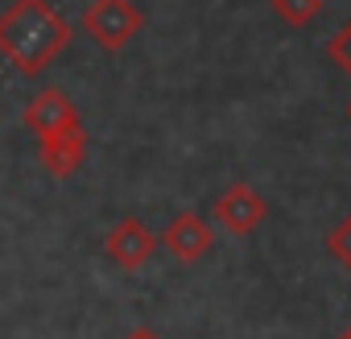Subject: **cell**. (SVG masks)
<instances>
[{
    "mask_svg": "<svg viewBox=\"0 0 351 339\" xmlns=\"http://www.w3.org/2000/svg\"><path fill=\"white\" fill-rule=\"evenodd\" d=\"M71 46V21L50 0H13L0 13V54L21 75L46 71Z\"/></svg>",
    "mask_w": 351,
    "mask_h": 339,
    "instance_id": "6da1fadb",
    "label": "cell"
},
{
    "mask_svg": "<svg viewBox=\"0 0 351 339\" xmlns=\"http://www.w3.org/2000/svg\"><path fill=\"white\" fill-rule=\"evenodd\" d=\"M145 17L132 0H91L83 13V30L104 46V50H124L141 34Z\"/></svg>",
    "mask_w": 351,
    "mask_h": 339,
    "instance_id": "7a4b0ae2",
    "label": "cell"
},
{
    "mask_svg": "<svg viewBox=\"0 0 351 339\" xmlns=\"http://www.w3.org/2000/svg\"><path fill=\"white\" fill-rule=\"evenodd\" d=\"M104 253H108V261L116 265V269H141V265H149V257L157 253V236L136 220V215H124L108 236H104Z\"/></svg>",
    "mask_w": 351,
    "mask_h": 339,
    "instance_id": "3957f363",
    "label": "cell"
},
{
    "mask_svg": "<svg viewBox=\"0 0 351 339\" xmlns=\"http://www.w3.org/2000/svg\"><path fill=\"white\" fill-rule=\"evenodd\" d=\"M25 128L34 137H50V132H66V128H83V116L75 108V100L58 87H46L38 91L29 104H25Z\"/></svg>",
    "mask_w": 351,
    "mask_h": 339,
    "instance_id": "277c9868",
    "label": "cell"
},
{
    "mask_svg": "<svg viewBox=\"0 0 351 339\" xmlns=\"http://www.w3.org/2000/svg\"><path fill=\"white\" fill-rule=\"evenodd\" d=\"M265 199L248 187V183H232L219 199H215V220H219V228L228 232V236H248V232H256L261 228V220H265Z\"/></svg>",
    "mask_w": 351,
    "mask_h": 339,
    "instance_id": "5b68a950",
    "label": "cell"
},
{
    "mask_svg": "<svg viewBox=\"0 0 351 339\" xmlns=\"http://www.w3.org/2000/svg\"><path fill=\"white\" fill-rule=\"evenodd\" d=\"M161 244H165V253L169 257H178V261H199V257H207L211 253V244H215V232H211V224L199 215V211H178L169 224H165V232H161Z\"/></svg>",
    "mask_w": 351,
    "mask_h": 339,
    "instance_id": "8992f818",
    "label": "cell"
},
{
    "mask_svg": "<svg viewBox=\"0 0 351 339\" xmlns=\"http://www.w3.org/2000/svg\"><path fill=\"white\" fill-rule=\"evenodd\" d=\"M38 141H42V165L54 178H71L83 165V157H87V132L83 128L50 132V137H38Z\"/></svg>",
    "mask_w": 351,
    "mask_h": 339,
    "instance_id": "52a82bcc",
    "label": "cell"
},
{
    "mask_svg": "<svg viewBox=\"0 0 351 339\" xmlns=\"http://www.w3.org/2000/svg\"><path fill=\"white\" fill-rule=\"evenodd\" d=\"M318 9H322V0H273V13L285 21V25H310L314 17H318Z\"/></svg>",
    "mask_w": 351,
    "mask_h": 339,
    "instance_id": "ba28073f",
    "label": "cell"
},
{
    "mask_svg": "<svg viewBox=\"0 0 351 339\" xmlns=\"http://www.w3.org/2000/svg\"><path fill=\"white\" fill-rule=\"evenodd\" d=\"M326 253H330L347 273H351V215H343V220L326 232Z\"/></svg>",
    "mask_w": 351,
    "mask_h": 339,
    "instance_id": "9c48e42d",
    "label": "cell"
},
{
    "mask_svg": "<svg viewBox=\"0 0 351 339\" xmlns=\"http://www.w3.org/2000/svg\"><path fill=\"white\" fill-rule=\"evenodd\" d=\"M326 54H330V58H335L347 75H351V21H347V25H343L330 42H326Z\"/></svg>",
    "mask_w": 351,
    "mask_h": 339,
    "instance_id": "30bf717a",
    "label": "cell"
},
{
    "mask_svg": "<svg viewBox=\"0 0 351 339\" xmlns=\"http://www.w3.org/2000/svg\"><path fill=\"white\" fill-rule=\"evenodd\" d=\"M124 339H161V335H157L153 327H132V331H128Z\"/></svg>",
    "mask_w": 351,
    "mask_h": 339,
    "instance_id": "8fae6325",
    "label": "cell"
},
{
    "mask_svg": "<svg viewBox=\"0 0 351 339\" xmlns=\"http://www.w3.org/2000/svg\"><path fill=\"white\" fill-rule=\"evenodd\" d=\"M339 339H351V327H347V331H343V335H339Z\"/></svg>",
    "mask_w": 351,
    "mask_h": 339,
    "instance_id": "7c38bea8",
    "label": "cell"
},
{
    "mask_svg": "<svg viewBox=\"0 0 351 339\" xmlns=\"http://www.w3.org/2000/svg\"><path fill=\"white\" fill-rule=\"evenodd\" d=\"M347 112H351V108H347Z\"/></svg>",
    "mask_w": 351,
    "mask_h": 339,
    "instance_id": "4fadbf2b",
    "label": "cell"
}]
</instances>
